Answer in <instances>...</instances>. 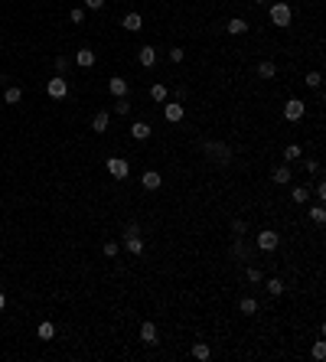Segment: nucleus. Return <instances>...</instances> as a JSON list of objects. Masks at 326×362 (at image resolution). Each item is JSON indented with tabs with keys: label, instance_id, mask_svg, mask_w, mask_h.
Instances as JSON below:
<instances>
[{
	"label": "nucleus",
	"instance_id": "1",
	"mask_svg": "<svg viewBox=\"0 0 326 362\" xmlns=\"http://www.w3.org/2000/svg\"><path fill=\"white\" fill-rule=\"evenodd\" d=\"M202 150H206L216 163H222V166L232 160V147H228V144H222V141H206V144H202Z\"/></svg>",
	"mask_w": 326,
	"mask_h": 362
},
{
	"label": "nucleus",
	"instance_id": "2",
	"mask_svg": "<svg viewBox=\"0 0 326 362\" xmlns=\"http://www.w3.org/2000/svg\"><path fill=\"white\" fill-rule=\"evenodd\" d=\"M290 7L284 3V0H277V3H271V23L274 26H290Z\"/></svg>",
	"mask_w": 326,
	"mask_h": 362
},
{
	"label": "nucleus",
	"instance_id": "3",
	"mask_svg": "<svg viewBox=\"0 0 326 362\" xmlns=\"http://www.w3.org/2000/svg\"><path fill=\"white\" fill-rule=\"evenodd\" d=\"M46 95H49V98H65V95H69V78H49V82H46Z\"/></svg>",
	"mask_w": 326,
	"mask_h": 362
},
{
	"label": "nucleus",
	"instance_id": "4",
	"mask_svg": "<svg viewBox=\"0 0 326 362\" xmlns=\"http://www.w3.org/2000/svg\"><path fill=\"white\" fill-rule=\"evenodd\" d=\"M258 248L261 252H274V248H277V245H281V235H277V232H271V229H264V232H258Z\"/></svg>",
	"mask_w": 326,
	"mask_h": 362
},
{
	"label": "nucleus",
	"instance_id": "5",
	"mask_svg": "<svg viewBox=\"0 0 326 362\" xmlns=\"http://www.w3.org/2000/svg\"><path fill=\"white\" fill-rule=\"evenodd\" d=\"M108 173L114 176V180H127V173H130V163L124 160V157H111V160H108Z\"/></svg>",
	"mask_w": 326,
	"mask_h": 362
},
{
	"label": "nucleus",
	"instance_id": "6",
	"mask_svg": "<svg viewBox=\"0 0 326 362\" xmlns=\"http://www.w3.org/2000/svg\"><path fill=\"white\" fill-rule=\"evenodd\" d=\"M304 114H307V105L300 98H290L287 105H284V118H287V121H300Z\"/></svg>",
	"mask_w": 326,
	"mask_h": 362
},
{
	"label": "nucleus",
	"instance_id": "7",
	"mask_svg": "<svg viewBox=\"0 0 326 362\" xmlns=\"http://www.w3.org/2000/svg\"><path fill=\"white\" fill-rule=\"evenodd\" d=\"M163 118L170 121V124H176V121H183L186 118V105H180V101H170V105H166V108H163Z\"/></svg>",
	"mask_w": 326,
	"mask_h": 362
},
{
	"label": "nucleus",
	"instance_id": "8",
	"mask_svg": "<svg viewBox=\"0 0 326 362\" xmlns=\"http://www.w3.org/2000/svg\"><path fill=\"white\" fill-rule=\"evenodd\" d=\"M127 78H124V75H114V78H111V82H108V91H111V95H114V98H124V95H127Z\"/></svg>",
	"mask_w": 326,
	"mask_h": 362
},
{
	"label": "nucleus",
	"instance_id": "9",
	"mask_svg": "<svg viewBox=\"0 0 326 362\" xmlns=\"http://www.w3.org/2000/svg\"><path fill=\"white\" fill-rule=\"evenodd\" d=\"M150 124H147V121H134V124H130V137H134V141H147V137H150Z\"/></svg>",
	"mask_w": 326,
	"mask_h": 362
},
{
	"label": "nucleus",
	"instance_id": "10",
	"mask_svg": "<svg viewBox=\"0 0 326 362\" xmlns=\"http://www.w3.org/2000/svg\"><path fill=\"white\" fill-rule=\"evenodd\" d=\"M108 124H111V114H108V111H98L95 118H91V131L105 134V131H108Z\"/></svg>",
	"mask_w": 326,
	"mask_h": 362
},
{
	"label": "nucleus",
	"instance_id": "11",
	"mask_svg": "<svg viewBox=\"0 0 326 362\" xmlns=\"http://www.w3.org/2000/svg\"><path fill=\"white\" fill-rule=\"evenodd\" d=\"M160 183H163V180H160V173H157V170H147V173L141 176V186H144V189H160Z\"/></svg>",
	"mask_w": 326,
	"mask_h": 362
},
{
	"label": "nucleus",
	"instance_id": "12",
	"mask_svg": "<svg viewBox=\"0 0 326 362\" xmlns=\"http://www.w3.org/2000/svg\"><path fill=\"white\" fill-rule=\"evenodd\" d=\"M141 340L147 343V346H157V326H153L150 320H147V323H141Z\"/></svg>",
	"mask_w": 326,
	"mask_h": 362
},
{
	"label": "nucleus",
	"instance_id": "13",
	"mask_svg": "<svg viewBox=\"0 0 326 362\" xmlns=\"http://www.w3.org/2000/svg\"><path fill=\"white\" fill-rule=\"evenodd\" d=\"M137 59H141V66L153 69V66H157V49H153V46H144V49H141V55H137Z\"/></svg>",
	"mask_w": 326,
	"mask_h": 362
},
{
	"label": "nucleus",
	"instance_id": "14",
	"mask_svg": "<svg viewBox=\"0 0 326 362\" xmlns=\"http://www.w3.org/2000/svg\"><path fill=\"white\" fill-rule=\"evenodd\" d=\"M124 30H127V33H137V30H144L141 13H127V17H124Z\"/></svg>",
	"mask_w": 326,
	"mask_h": 362
},
{
	"label": "nucleus",
	"instance_id": "15",
	"mask_svg": "<svg viewBox=\"0 0 326 362\" xmlns=\"http://www.w3.org/2000/svg\"><path fill=\"white\" fill-rule=\"evenodd\" d=\"M228 33H232V36L248 33V20H241V17H232V20H228Z\"/></svg>",
	"mask_w": 326,
	"mask_h": 362
},
{
	"label": "nucleus",
	"instance_id": "16",
	"mask_svg": "<svg viewBox=\"0 0 326 362\" xmlns=\"http://www.w3.org/2000/svg\"><path fill=\"white\" fill-rule=\"evenodd\" d=\"M238 310L241 313H245V317H254V313H258V300H254V297H241V304H238Z\"/></svg>",
	"mask_w": 326,
	"mask_h": 362
},
{
	"label": "nucleus",
	"instance_id": "17",
	"mask_svg": "<svg viewBox=\"0 0 326 362\" xmlns=\"http://www.w3.org/2000/svg\"><path fill=\"white\" fill-rule=\"evenodd\" d=\"M75 62H78L82 69H91V66H95V53H91V49H78V53H75Z\"/></svg>",
	"mask_w": 326,
	"mask_h": 362
},
{
	"label": "nucleus",
	"instance_id": "18",
	"mask_svg": "<svg viewBox=\"0 0 326 362\" xmlns=\"http://www.w3.org/2000/svg\"><path fill=\"white\" fill-rule=\"evenodd\" d=\"M271 180H274V183H281V186H284V183H290V180H293L290 166H277V170L271 173Z\"/></svg>",
	"mask_w": 326,
	"mask_h": 362
},
{
	"label": "nucleus",
	"instance_id": "19",
	"mask_svg": "<svg viewBox=\"0 0 326 362\" xmlns=\"http://www.w3.org/2000/svg\"><path fill=\"white\" fill-rule=\"evenodd\" d=\"M124 245H127V252H130V254H144V241H141V235H130V238H124Z\"/></svg>",
	"mask_w": 326,
	"mask_h": 362
},
{
	"label": "nucleus",
	"instance_id": "20",
	"mask_svg": "<svg viewBox=\"0 0 326 362\" xmlns=\"http://www.w3.org/2000/svg\"><path fill=\"white\" fill-rule=\"evenodd\" d=\"M193 356L199 362H206L209 356H212V349H209V343H193Z\"/></svg>",
	"mask_w": 326,
	"mask_h": 362
},
{
	"label": "nucleus",
	"instance_id": "21",
	"mask_svg": "<svg viewBox=\"0 0 326 362\" xmlns=\"http://www.w3.org/2000/svg\"><path fill=\"white\" fill-rule=\"evenodd\" d=\"M300 157H304L300 144H287V147H284V160H287V163H290V160H300Z\"/></svg>",
	"mask_w": 326,
	"mask_h": 362
},
{
	"label": "nucleus",
	"instance_id": "22",
	"mask_svg": "<svg viewBox=\"0 0 326 362\" xmlns=\"http://www.w3.org/2000/svg\"><path fill=\"white\" fill-rule=\"evenodd\" d=\"M264 287H268V294H271V297H281V294H284V281H281V277L264 281Z\"/></svg>",
	"mask_w": 326,
	"mask_h": 362
},
{
	"label": "nucleus",
	"instance_id": "23",
	"mask_svg": "<svg viewBox=\"0 0 326 362\" xmlns=\"http://www.w3.org/2000/svg\"><path fill=\"white\" fill-rule=\"evenodd\" d=\"M274 75H277L274 62H258V78H274Z\"/></svg>",
	"mask_w": 326,
	"mask_h": 362
},
{
	"label": "nucleus",
	"instance_id": "24",
	"mask_svg": "<svg viewBox=\"0 0 326 362\" xmlns=\"http://www.w3.org/2000/svg\"><path fill=\"white\" fill-rule=\"evenodd\" d=\"M36 333H39V340H53V336H55V326L49 323V320H43V323L36 326Z\"/></svg>",
	"mask_w": 326,
	"mask_h": 362
},
{
	"label": "nucleus",
	"instance_id": "25",
	"mask_svg": "<svg viewBox=\"0 0 326 362\" xmlns=\"http://www.w3.org/2000/svg\"><path fill=\"white\" fill-rule=\"evenodd\" d=\"M20 95H23V88H20V85H10L7 91H3V101H7V105H17V101H20Z\"/></svg>",
	"mask_w": 326,
	"mask_h": 362
},
{
	"label": "nucleus",
	"instance_id": "26",
	"mask_svg": "<svg viewBox=\"0 0 326 362\" xmlns=\"http://www.w3.org/2000/svg\"><path fill=\"white\" fill-rule=\"evenodd\" d=\"M114 114H121V118H127V114H130V101H127V95L114 101Z\"/></svg>",
	"mask_w": 326,
	"mask_h": 362
},
{
	"label": "nucleus",
	"instance_id": "27",
	"mask_svg": "<svg viewBox=\"0 0 326 362\" xmlns=\"http://www.w3.org/2000/svg\"><path fill=\"white\" fill-rule=\"evenodd\" d=\"M310 219H313L316 225H323V222H326V206H323V202H320V206H313V209H310Z\"/></svg>",
	"mask_w": 326,
	"mask_h": 362
},
{
	"label": "nucleus",
	"instance_id": "28",
	"mask_svg": "<svg viewBox=\"0 0 326 362\" xmlns=\"http://www.w3.org/2000/svg\"><path fill=\"white\" fill-rule=\"evenodd\" d=\"M232 254H235V258H251V248L245 245V241H235V248H232Z\"/></svg>",
	"mask_w": 326,
	"mask_h": 362
},
{
	"label": "nucleus",
	"instance_id": "29",
	"mask_svg": "<svg viewBox=\"0 0 326 362\" xmlns=\"http://www.w3.org/2000/svg\"><path fill=\"white\" fill-rule=\"evenodd\" d=\"M245 274H248V281H251V284H261V281H264V274H261V268H258V264H251V268L245 271Z\"/></svg>",
	"mask_w": 326,
	"mask_h": 362
},
{
	"label": "nucleus",
	"instance_id": "30",
	"mask_svg": "<svg viewBox=\"0 0 326 362\" xmlns=\"http://www.w3.org/2000/svg\"><path fill=\"white\" fill-rule=\"evenodd\" d=\"M69 66H72V59H69V55H59V59H55V72H59V75H65Z\"/></svg>",
	"mask_w": 326,
	"mask_h": 362
},
{
	"label": "nucleus",
	"instance_id": "31",
	"mask_svg": "<svg viewBox=\"0 0 326 362\" xmlns=\"http://www.w3.org/2000/svg\"><path fill=\"white\" fill-rule=\"evenodd\" d=\"M150 98L153 101H166V85H153L150 88Z\"/></svg>",
	"mask_w": 326,
	"mask_h": 362
},
{
	"label": "nucleus",
	"instance_id": "32",
	"mask_svg": "<svg viewBox=\"0 0 326 362\" xmlns=\"http://www.w3.org/2000/svg\"><path fill=\"white\" fill-rule=\"evenodd\" d=\"M320 82H323V75H320L316 69H313V72H307V85H310V88H320Z\"/></svg>",
	"mask_w": 326,
	"mask_h": 362
},
{
	"label": "nucleus",
	"instance_id": "33",
	"mask_svg": "<svg viewBox=\"0 0 326 362\" xmlns=\"http://www.w3.org/2000/svg\"><path fill=\"white\" fill-rule=\"evenodd\" d=\"M323 356H326V343L320 340V343H313V359H316V362H323Z\"/></svg>",
	"mask_w": 326,
	"mask_h": 362
},
{
	"label": "nucleus",
	"instance_id": "34",
	"mask_svg": "<svg viewBox=\"0 0 326 362\" xmlns=\"http://www.w3.org/2000/svg\"><path fill=\"white\" fill-rule=\"evenodd\" d=\"M293 202H307V186H293Z\"/></svg>",
	"mask_w": 326,
	"mask_h": 362
},
{
	"label": "nucleus",
	"instance_id": "35",
	"mask_svg": "<svg viewBox=\"0 0 326 362\" xmlns=\"http://www.w3.org/2000/svg\"><path fill=\"white\" fill-rule=\"evenodd\" d=\"M130 235H141V225H137V222H127V225H124V238H130Z\"/></svg>",
	"mask_w": 326,
	"mask_h": 362
},
{
	"label": "nucleus",
	"instance_id": "36",
	"mask_svg": "<svg viewBox=\"0 0 326 362\" xmlns=\"http://www.w3.org/2000/svg\"><path fill=\"white\" fill-rule=\"evenodd\" d=\"M69 20H72V23H82V20H85V10H82V7H72Z\"/></svg>",
	"mask_w": 326,
	"mask_h": 362
},
{
	"label": "nucleus",
	"instance_id": "37",
	"mask_svg": "<svg viewBox=\"0 0 326 362\" xmlns=\"http://www.w3.org/2000/svg\"><path fill=\"white\" fill-rule=\"evenodd\" d=\"M245 229H248V225H245L241 219H235V222H232V232H235V238H241V235H245Z\"/></svg>",
	"mask_w": 326,
	"mask_h": 362
},
{
	"label": "nucleus",
	"instance_id": "38",
	"mask_svg": "<svg viewBox=\"0 0 326 362\" xmlns=\"http://www.w3.org/2000/svg\"><path fill=\"white\" fill-rule=\"evenodd\" d=\"M166 55H170V62H173V66H176V62H183V49H176V46H173V49H170V53H166Z\"/></svg>",
	"mask_w": 326,
	"mask_h": 362
},
{
	"label": "nucleus",
	"instance_id": "39",
	"mask_svg": "<svg viewBox=\"0 0 326 362\" xmlns=\"http://www.w3.org/2000/svg\"><path fill=\"white\" fill-rule=\"evenodd\" d=\"M105 254L114 258V254H118V241H108V245H105Z\"/></svg>",
	"mask_w": 326,
	"mask_h": 362
},
{
	"label": "nucleus",
	"instance_id": "40",
	"mask_svg": "<svg viewBox=\"0 0 326 362\" xmlns=\"http://www.w3.org/2000/svg\"><path fill=\"white\" fill-rule=\"evenodd\" d=\"M85 7H88V10H101V7H105V0H85Z\"/></svg>",
	"mask_w": 326,
	"mask_h": 362
},
{
	"label": "nucleus",
	"instance_id": "41",
	"mask_svg": "<svg viewBox=\"0 0 326 362\" xmlns=\"http://www.w3.org/2000/svg\"><path fill=\"white\" fill-rule=\"evenodd\" d=\"M316 196H320V202L326 199V183H316Z\"/></svg>",
	"mask_w": 326,
	"mask_h": 362
},
{
	"label": "nucleus",
	"instance_id": "42",
	"mask_svg": "<svg viewBox=\"0 0 326 362\" xmlns=\"http://www.w3.org/2000/svg\"><path fill=\"white\" fill-rule=\"evenodd\" d=\"M3 307H7V297H3V294H0V310H3Z\"/></svg>",
	"mask_w": 326,
	"mask_h": 362
},
{
	"label": "nucleus",
	"instance_id": "43",
	"mask_svg": "<svg viewBox=\"0 0 326 362\" xmlns=\"http://www.w3.org/2000/svg\"><path fill=\"white\" fill-rule=\"evenodd\" d=\"M0 85H3V72H0Z\"/></svg>",
	"mask_w": 326,
	"mask_h": 362
},
{
	"label": "nucleus",
	"instance_id": "44",
	"mask_svg": "<svg viewBox=\"0 0 326 362\" xmlns=\"http://www.w3.org/2000/svg\"><path fill=\"white\" fill-rule=\"evenodd\" d=\"M254 3H268V0H254Z\"/></svg>",
	"mask_w": 326,
	"mask_h": 362
}]
</instances>
